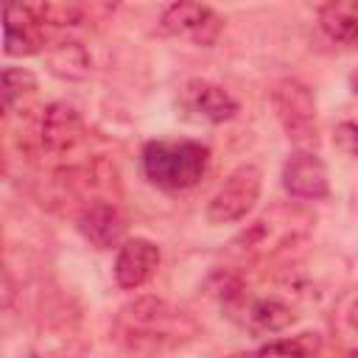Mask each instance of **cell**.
<instances>
[{
  "mask_svg": "<svg viewBox=\"0 0 358 358\" xmlns=\"http://www.w3.org/2000/svg\"><path fill=\"white\" fill-rule=\"evenodd\" d=\"M117 327H120V336L134 350H165L196 333V324L187 313L154 296L126 305L120 310Z\"/></svg>",
  "mask_w": 358,
  "mask_h": 358,
  "instance_id": "6da1fadb",
  "label": "cell"
},
{
  "mask_svg": "<svg viewBox=\"0 0 358 358\" xmlns=\"http://www.w3.org/2000/svg\"><path fill=\"white\" fill-rule=\"evenodd\" d=\"M210 165V148L196 140H151L143 148V173L162 190L193 187Z\"/></svg>",
  "mask_w": 358,
  "mask_h": 358,
  "instance_id": "7a4b0ae2",
  "label": "cell"
},
{
  "mask_svg": "<svg viewBox=\"0 0 358 358\" xmlns=\"http://www.w3.org/2000/svg\"><path fill=\"white\" fill-rule=\"evenodd\" d=\"M271 103H274V112H277L285 134L296 145L305 148V145L316 143V134H319L316 98L308 84H302L296 78H282L271 92Z\"/></svg>",
  "mask_w": 358,
  "mask_h": 358,
  "instance_id": "3957f363",
  "label": "cell"
},
{
  "mask_svg": "<svg viewBox=\"0 0 358 358\" xmlns=\"http://www.w3.org/2000/svg\"><path fill=\"white\" fill-rule=\"evenodd\" d=\"M260 185H263V173L257 165L246 162V165H238L227 179L224 185L215 190V196L210 199L207 204V218L213 224H232V221H241L257 201L260 196Z\"/></svg>",
  "mask_w": 358,
  "mask_h": 358,
  "instance_id": "277c9868",
  "label": "cell"
},
{
  "mask_svg": "<svg viewBox=\"0 0 358 358\" xmlns=\"http://www.w3.org/2000/svg\"><path fill=\"white\" fill-rule=\"evenodd\" d=\"M159 31L176 39H187L199 48H210L224 31V20L215 8L201 3H171L159 14Z\"/></svg>",
  "mask_w": 358,
  "mask_h": 358,
  "instance_id": "5b68a950",
  "label": "cell"
},
{
  "mask_svg": "<svg viewBox=\"0 0 358 358\" xmlns=\"http://www.w3.org/2000/svg\"><path fill=\"white\" fill-rule=\"evenodd\" d=\"M179 106L185 109V115L204 123H224L238 112V101L224 87L204 78H190L179 90Z\"/></svg>",
  "mask_w": 358,
  "mask_h": 358,
  "instance_id": "8992f818",
  "label": "cell"
},
{
  "mask_svg": "<svg viewBox=\"0 0 358 358\" xmlns=\"http://www.w3.org/2000/svg\"><path fill=\"white\" fill-rule=\"evenodd\" d=\"M282 185L294 199H308V201L324 199L330 193L327 165L322 162L319 154L299 148L282 165Z\"/></svg>",
  "mask_w": 358,
  "mask_h": 358,
  "instance_id": "52a82bcc",
  "label": "cell"
},
{
  "mask_svg": "<svg viewBox=\"0 0 358 358\" xmlns=\"http://www.w3.org/2000/svg\"><path fill=\"white\" fill-rule=\"evenodd\" d=\"M39 140H42V148L50 154H70L87 140V126L73 106L50 103L42 112Z\"/></svg>",
  "mask_w": 358,
  "mask_h": 358,
  "instance_id": "ba28073f",
  "label": "cell"
},
{
  "mask_svg": "<svg viewBox=\"0 0 358 358\" xmlns=\"http://www.w3.org/2000/svg\"><path fill=\"white\" fill-rule=\"evenodd\" d=\"M159 268V249L148 238H129L120 243L115 257V282L126 291L145 285Z\"/></svg>",
  "mask_w": 358,
  "mask_h": 358,
  "instance_id": "9c48e42d",
  "label": "cell"
},
{
  "mask_svg": "<svg viewBox=\"0 0 358 358\" xmlns=\"http://www.w3.org/2000/svg\"><path fill=\"white\" fill-rule=\"evenodd\" d=\"M3 17H6V53L8 56H31L42 50L48 28L34 14L31 3H8Z\"/></svg>",
  "mask_w": 358,
  "mask_h": 358,
  "instance_id": "30bf717a",
  "label": "cell"
},
{
  "mask_svg": "<svg viewBox=\"0 0 358 358\" xmlns=\"http://www.w3.org/2000/svg\"><path fill=\"white\" fill-rule=\"evenodd\" d=\"M78 229L81 235L95 246V249H109L117 246L126 235V218L120 215V210L109 201H95L87 204L78 215Z\"/></svg>",
  "mask_w": 358,
  "mask_h": 358,
  "instance_id": "8fae6325",
  "label": "cell"
},
{
  "mask_svg": "<svg viewBox=\"0 0 358 358\" xmlns=\"http://www.w3.org/2000/svg\"><path fill=\"white\" fill-rule=\"evenodd\" d=\"M319 25L333 42L358 50V3L341 0V3L322 6L319 8Z\"/></svg>",
  "mask_w": 358,
  "mask_h": 358,
  "instance_id": "7c38bea8",
  "label": "cell"
},
{
  "mask_svg": "<svg viewBox=\"0 0 358 358\" xmlns=\"http://www.w3.org/2000/svg\"><path fill=\"white\" fill-rule=\"evenodd\" d=\"M294 322L291 305H285L277 296H257L243 310V324L255 333H277L285 330Z\"/></svg>",
  "mask_w": 358,
  "mask_h": 358,
  "instance_id": "4fadbf2b",
  "label": "cell"
},
{
  "mask_svg": "<svg viewBox=\"0 0 358 358\" xmlns=\"http://www.w3.org/2000/svg\"><path fill=\"white\" fill-rule=\"evenodd\" d=\"M252 358H319V338H316V333L277 338V341L263 344Z\"/></svg>",
  "mask_w": 358,
  "mask_h": 358,
  "instance_id": "5bb4252c",
  "label": "cell"
},
{
  "mask_svg": "<svg viewBox=\"0 0 358 358\" xmlns=\"http://www.w3.org/2000/svg\"><path fill=\"white\" fill-rule=\"evenodd\" d=\"M34 90H36L34 73H28V70H22V67H6V70H3V109H6V112H11L14 103H17L22 95L34 92Z\"/></svg>",
  "mask_w": 358,
  "mask_h": 358,
  "instance_id": "9a60e30c",
  "label": "cell"
},
{
  "mask_svg": "<svg viewBox=\"0 0 358 358\" xmlns=\"http://www.w3.org/2000/svg\"><path fill=\"white\" fill-rule=\"evenodd\" d=\"M333 143H336L344 154L358 157V123H352V120L338 123L336 131H333Z\"/></svg>",
  "mask_w": 358,
  "mask_h": 358,
  "instance_id": "2e32d148",
  "label": "cell"
},
{
  "mask_svg": "<svg viewBox=\"0 0 358 358\" xmlns=\"http://www.w3.org/2000/svg\"><path fill=\"white\" fill-rule=\"evenodd\" d=\"M350 324L358 330V299L352 302V308H350Z\"/></svg>",
  "mask_w": 358,
  "mask_h": 358,
  "instance_id": "e0dca14e",
  "label": "cell"
},
{
  "mask_svg": "<svg viewBox=\"0 0 358 358\" xmlns=\"http://www.w3.org/2000/svg\"><path fill=\"white\" fill-rule=\"evenodd\" d=\"M352 90H355V92H358V70H355V73H352Z\"/></svg>",
  "mask_w": 358,
  "mask_h": 358,
  "instance_id": "ac0fdd59",
  "label": "cell"
},
{
  "mask_svg": "<svg viewBox=\"0 0 358 358\" xmlns=\"http://www.w3.org/2000/svg\"><path fill=\"white\" fill-rule=\"evenodd\" d=\"M350 358H358V355H350Z\"/></svg>",
  "mask_w": 358,
  "mask_h": 358,
  "instance_id": "d6986e66",
  "label": "cell"
}]
</instances>
